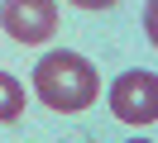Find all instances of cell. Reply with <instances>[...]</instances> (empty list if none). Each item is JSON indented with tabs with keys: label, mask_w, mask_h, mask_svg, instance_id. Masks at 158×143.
<instances>
[{
	"label": "cell",
	"mask_w": 158,
	"mask_h": 143,
	"mask_svg": "<svg viewBox=\"0 0 158 143\" xmlns=\"http://www.w3.org/2000/svg\"><path fill=\"white\" fill-rule=\"evenodd\" d=\"M34 91H39V100L48 105V110L77 114V110H86L101 95V76H96V67L81 53L53 48V53H43L39 67H34Z\"/></svg>",
	"instance_id": "obj_1"
},
{
	"label": "cell",
	"mask_w": 158,
	"mask_h": 143,
	"mask_svg": "<svg viewBox=\"0 0 158 143\" xmlns=\"http://www.w3.org/2000/svg\"><path fill=\"white\" fill-rule=\"evenodd\" d=\"M110 114L120 124H153L158 119V76L153 72H125L110 86Z\"/></svg>",
	"instance_id": "obj_2"
},
{
	"label": "cell",
	"mask_w": 158,
	"mask_h": 143,
	"mask_svg": "<svg viewBox=\"0 0 158 143\" xmlns=\"http://www.w3.org/2000/svg\"><path fill=\"white\" fill-rule=\"evenodd\" d=\"M0 29L15 43H48L58 34V5L53 0H0Z\"/></svg>",
	"instance_id": "obj_3"
},
{
	"label": "cell",
	"mask_w": 158,
	"mask_h": 143,
	"mask_svg": "<svg viewBox=\"0 0 158 143\" xmlns=\"http://www.w3.org/2000/svg\"><path fill=\"white\" fill-rule=\"evenodd\" d=\"M24 114V86L10 72H0V124H15Z\"/></svg>",
	"instance_id": "obj_4"
},
{
	"label": "cell",
	"mask_w": 158,
	"mask_h": 143,
	"mask_svg": "<svg viewBox=\"0 0 158 143\" xmlns=\"http://www.w3.org/2000/svg\"><path fill=\"white\" fill-rule=\"evenodd\" d=\"M67 5H81V10H110L115 0H67Z\"/></svg>",
	"instance_id": "obj_5"
},
{
	"label": "cell",
	"mask_w": 158,
	"mask_h": 143,
	"mask_svg": "<svg viewBox=\"0 0 158 143\" xmlns=\"http://www.w3.org/2000/svg\"><path fill=\"white\" fill-rule=\"evenodd\" d=\"M134 143H148V138H134Z\"/></svg>",
	"instance_id": "obj_6"
}]
</instances>
